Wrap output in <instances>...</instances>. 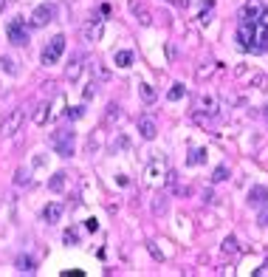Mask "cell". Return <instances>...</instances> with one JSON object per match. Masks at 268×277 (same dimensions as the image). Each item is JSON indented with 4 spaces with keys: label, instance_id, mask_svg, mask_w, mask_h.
<instances>
[{
    "label": "cell",
    "instance_id": "5",
    "mask_svg": "<svg viewBox=\"0 0 268 277\" xmlns=\"http://www.w3.org/2000/svg\"><path fill=\"white\" fill-rule=\"evenodd\" d=\"M23 122H26V116H23V111H11L9 116H6V119H3V122H0V136H14V133H17V130H20L23 127Z\"/></svg>",
    "mask_w": 268,
    "mask_h": 277
},
{
    "label": "cell",
    "instance_id": "23",
    "mask_svg": "<svg viewBox=\"0 0 268 277\" xmlns=\"http://www.w3.org/2000/svg\"><path fill=\"white\" fill-rule=\"evenodd\" d=\"M17 269H20L23 275H31L34 272V260L31 257H20V260H17Z\"/></svg>",
    "mask_w": 268,
    "mask_h": 277
},
{
    "label": "cell",
    "instance_id": "25",
    "mask_svg": "<svg viewBox=\"0 0 268 277\" xmlns=\"http://www.w3.org/2000/svg\"><path fill=\"white\" fill-rule=\"evenodd\" d=\"M237 252V241L235 238H226L223 241V254H235Z\"/></svg>",
    "mask_w": 268,
    "mask_h": 277
},
{
    "label": "cell",
    "instance_id": "11",
    "mask_svg": "<svg viewBox=\"0 0 268 277\" xmlns=\"http://www.w3.org/2000/svg\"><path fill=\"white\" fill-rule=\"evenodd\" d=\"M62 212H65V207H62L59 201H54V204H48V207L43 209V218H45V223H59V218H62Z\"/></svg>",
    "mask_w": 268,
    "mask_h": 277
},
{
    "label": "cell",
    "instance_id": "9",
    "mask_svg": "<svg viewBox=\"0 0 268 277\" xmlns=\"http://www.w3.org/2000/svg\"><path fill=\"white\" fill-rule=\"evenodd\" d=\"M263 3H257V0H248L246 6L240 9V20H251V23H257L260 20V14H263Z\"/></svg>",
    "mask_w": 268,
    "mask_h": 277
},
{
    "label": "cell",
    "instance_id": "14",
    "mask_svg": "<svg viewBox=\"0 0 268 277\" xmlns=\"http://www.w3.org/2000/svg\"><path fill=\"white\" fill-rule=\"evenodd\" d=\"M65 178H68L65 173H54L51 181H48V190H51V193H62V190H65Z\"/></svg>",
    "mask_w": 268,
    "mask_h": 277
},
{
    "label": "cell",
    "instance_id": "32",
    "mask_svg": "<svg viewBox=\"0 0 268 277\" xmlns=\"http://www.w3.org/2000/svg\"><path fill=\"white\" fill-rule=\"evenodd\" d=\"M85 226H88L90 232H96V229H99V221H96V218H88V221H85Z\"/></svg>",
    "mask_w": 268,
    "mask_h": 277
},
{
    "label": "cell",
    "instance_id": "34",
    "mask_svg": "<svg viewBox=\"0 0 268 277\" xmlns=\"http://www.w3.org/2000/svg\"><path fill=\"white\" fill-rule=\"evenodd\" d=\"M175 181H178V175H175V173H167V187H175Z\"/></svg>",
    "mask_w": 268,
    "mask_h": 277
},
{
    "label": "cell",
    "instance_id": "19",
    "mask_svg": "<svg viewBox=\"0 0 268 277\" xmlns=\"http://www.w3.org/2000/svg\"><path fill=\"white\" fill-rule=\"evenodd\" d=\"M198 111L214 113V111H217V108H214V99H212V96H201V99H198Z\"/></svg>",
    "mask_w": 268,
    "mask_h": 277
},
{
    "label": "cell",
    "instance_id": "30",
    "mask_svg": "<svg viewBox=\"0 0 268 277\" xmlns=\"http://www.w3.org/2000/svg\"><path fill=\"white\" fill-rule=\"evenodd\" d=\"M93 93H96V85H93V82H90L88 88H85V91H82V96H85V99H93Z\"/></svg>",
    "mask_w": 268,
    "mask_h": 277
},
{
    "label": "cell",
    "instance_id": "7",
    "mask_svg": "<svg viewBox=\"0 0 268 277\" xmlns=\"http://www.w3.org/2000/svg\"><path fill=\"white\" fill-rule=\"evenodd\" d=\"M257 51L260 54L268 51V6L263 9V14H260V20H257Z\"/></svg>",
    "mask_w": 268,
    "mask_h": 277
},
{
    "label": "cell",
    "instance_id": "1",
    "mask_svg": "<svg viewBox=\"0 0 268 277\" xmlns=\"http://www.w3.org/2000/svg\"><path fill=\"white\" fill-rule=\"evenodd\" d=\"M74 144H77V136H74V130H56V133H51V147H54L62 159H71L74 156Z\"/></svg>",
    "mask_w": 268,
    "mask_h": 277
},
{
    "label": "cell",
    "instance_id": "26",
    "mask_svg": "<svg viewBox=\"0 0 268 277\" xmlns=\"http://www.w3.org/2000/svg\"><path fill=\"white\" fill-rule=\"evenodd\" d=\"M68 119H71V122H74V119H82V116H85V108H68Z\"/></svg>",
    "mask_w": 268,
    "mask_h": 277
},
{
    "label": "cell",
    "instance_id": "10",
    "mask_svg": "<svg viewBox=\"0 0 268 277\" xmlns=\"http://www.w3.org/2000/svg\"><path fill=\"white\" fill-rule=\"evenodd\" d=\"M248 204H251V207H266L268 204V187H263V184L251 187V190H248Z\"/></svg>",
    "mask_w": 268,
    "mask_h": 277
},
{
    "label": "cell",
    "instance_id": "13",
    "mask_svg": "<svg viewBox=\"0 0 268 277\" xmlns=\"http://www.w3.org/2000/svg\"><path fill=\"white\" fill-rule=\"evenodd\" d=\"M113 62H116V68H130L133 65V51H116Z\"/></svg>",
    "mask_w": 268,
    "mask_h": 277
},
{
    "label": "cell",
    "instance_id": "3",
    "mask_svg": "<svg viewBox=\"0 0 268 277\" xmlns=\"http://www.w3.org/2000/svg\"><path fill=\"white\" fill-rule=\"evenodd\" d=\"M62 51H65V37L56 34L54 40L43 48V65H56L59 57H62Z\"/></svg>",
    "mask_w": 268,
    "mask_h": 277
},
{
    "label": "cell",
    "instance_id": "6",
    "mask_svg": "<svg viewBox=\"0 0 268 277\" xmlns=\"http://www.w3.org/2000/svg\"><path fill=\"white\" fill-rule=\"evenodd\" d=\"M54 14H56L54 3H40V6L34 9V14H31V23L34 26H48L51 20H54Z\"/></svg>",
    "mask_w": 268,
    "mask_h": 277
},
{
    "label": "cell",
    "instance_id": "27",
    "mask_svg": "<svg viewBox=\"0 0 268 277\" xmlns=\"http://www.w3.org/2000/svg\"><path fill=\"white\" fill-rule=\"evenodd\" d=\"M14 181H17V187H26L31 178H28V173H26V170H17V178H14Z\"/></svg>",
    "mask_w": 268,
    "mask_h": 277
},
{
    "label": "cell",
    "instance_id": "2",
    "mask_svg": "<svg viewBox=\"0 0 268 277\" xmlns=\"http://www.w3.org/2000/svg\"><path fill=\"white\" fill-rule=\"evenodd\" d=\"M237 46H240V51H257V23L240 20V28H237Z\"/></svg>",
    "mask_w": 268,
    "mask_h": 277
},
{
    "label": "cell",
    "instance_id": "28",
    "mask_svg": "<svg viewBox=\"0 0 268 277\" xmlns=\"http://www.w3.org/2000/svg\"><path fill=\"white\" fill-rule=\"evenodd\" d=\"M153 212H156V215H161V212H167V201H164V198H158L156 204H153Z\"/></svg>",
    "mask_w": 268,
    "mask_h": 277
},
{
    "label": "cell",
    "instance_id": "33",
    "mask_svg": "<svg viewBox=\"0 0 268 277\" xmlns=\"http://www.w3.org/2000/svg\"><path fill=\"white\" fill-rule=\"evenodd\" d=\"M257 223H260V226H268V209H263V212H260Z\"/></svg>",
    "mask_w": 268,
    "mask_h": 277
},
{
    "label": "cell",
    "instance_id": "24",
    "mask_svg": "<svg viewBox=\"0 0 268 277\" xmlns=\"http://www.w3.org/2000/svg\"><path fill=\"white\" fill-rule=\"evenodd\" d=\"M0 65H3V68L9 71L11 77H17V74H20V71H17V62H14L11 57H3V59H0Z\"/></svg>",
    "mask_w": 268,
    "mask_h": 277
},
{
    "label": "cell",
    "instance_id": "4",
    "mask_svg": "<svg viewBox=\"0 0 268 277\" xmlns=\"http://www.w3.org/2000/svg\"><path fill=\"white\" fill-rule=\"evenodd\" d=\"M6 34H9V43H14V46H28V28L20 17L6 26Z\"/></svg>",
    "mask_w": 268,
    "mask_h": 277
},
{
    "label": "cell",
    "instance_id": "29",
    "mask_svg": "<svg viewBox=\"0 0 268 277\" xmlns=\"http://www.w3.org/2000/svg\"><path fill=\"white\" fill-rule=\"evenodd\" d=\"M113 119H119V108L116 105H107V122H113Z\"/></svg>",
    "mask_w": 268,
    "mask_h": 277
},
{
    "label": "cell",
    "instance_id": "22",
    "mask_svg": "<svg viewBox=\"0 0 268 277\" xmlns=\"http://www.w3.org/2000/svg\"><path fill=\"white\" fill-rule=\"evenodd\" d=\"M226 178H229V164H220V167L212 173V181L214 184H220V181H226Z\"/></svg>",
    "mask_w": 268,
    "mask_h": 277
},
{
    "label": "cell",
    "instance_id": "36",
    "mask_svg": "<svg viewBox=\"0 0 268 277\" xmlns=\"http://www.w3.org/2000/svg\"><path fill=\"white\" fill-rule=\"evenodd\" d=\"M254 275H268V260L263 263V269H257V272H254Z\"/></svg>",
    "mask_w": 268,
    "mask_h": 277
},
{
    "label": "cell",
    "instance_id": "31",
    "mask_svg": "<svg viewBox=\"0 0 268 277\" xmlns=\"http://www.w3.org/2000/svg\"><path fill=\"white\" fill-rule=\"evenodd\" d=\"M77 241H79V235H77L74 229H68V232H65V243H77Z\"/></svg>",
    "mask_w": 268,
    "mask_h": 277
},
{
    "label": "cell",
    "instance_id": "35",
    "mask_svg": "<svg viewBox=\"0 0 268 277\" xmlns=\"http://www.w3.org/2000/svg\"><path fill=\"white\" fill-rule=\"evenodd\" d=\"M169 3H175V6H181V9H187V6H189V0H169Z\"/></svg>",
    "mask_w": 268,
    "mask_h": 277
},
{
    "label": "cell",
    "instance_id": "17",
    "mask_svg": "<svg viewBox=\"0 0 268 277\" xmlns=\"http://www.w3.org/2000/svg\"><path fill=\"white\" fill-rule=\"evenodd\" d=\"M138 93H141V99H144V102H156V99H158V93H156L153 85H138Z\"/></svg>",
    "mask_w": 268,
    "mask_h": 277
},
{
    "label": "cell",
    "instance_id": "20",
    "mask_svg": "<svg viewBox=\"0 0 268 277\" xmlns=\"http://www.w3.org/2000/svg\"><path fill=\"white\" fill-rule=\"evenodd\" d=\"M184 93H187V88H184V85H181V82H175V85H172V88H169V99H172V102H178V99H184Z\"/></svg>",
    "mask_w": 268,
    "mask_h": 277
},
{
    "label": "cell",
    "instance_id": "37",
    "mask_svg": "<svg viewBox=\"0 0 268 277\" xmlns=\"http://www.w3.org/2000/svg\"><path fill=\"white\" fill-rule=\"evenodd\" d=\"M9 6V0H0V14H3V9Z\"/></svg>",
    "mask_w": 268,
    "mask_h": 277
},
{
    "label": "cell",
    "instance_id": "21",
    "mask_svg": "<svg viewBox=\"0 0 268 277\" xmlns=\"http://www.w3.org/2000/svg\"><path fill=\"white\" fill-rule=\"evenodd\" d=\"M161 173H164V170H161V162H156L150 170H147V181H150V184H156L158 178H161Z\"/></svg>",
    "mask_w": 268,
    "mask_h": 277
},
{
    "label": "cell",
    "instance_id": "8",
    "mask_svg": "<svg viewBox=\"0 0 268 277\" xmlns=\"http://www.w3.org/2000/svg\"><path fill=\"white\" fill-rule=\"evenodd\" d=\"M138 133H141V138H156L158 136V125L153 116H138Z\"/></svg>",
    "mask_w": 268,
    "mask_h": 277
},
{
    "label": "cell",
    "instance_id": "12",
    "mask_svg": "<svg viewBox=\"0 0 268 277\" xmlns=\"http://www.w3.org/2000/svg\"><path fill=\"white\" fill-rule=\"evenodd\" d=\"M99 37H102V20L99 17H93V20L85 26V40H88V43H96Z\"/></svg>",
    "mask_w": 268,
    "mask_h": 277
},
{
    "label": "cell",
    "instance_id": "15",
    "mask_svg": "<svg viewBox=\"0 0 268 277\" xmlns=\"http://www.w3.org/2000/svg\"><path fill=\"white\" fill-rule=\"evenodd\" d=\"M65 74H68V80H71V82H77L79 74H82V57H74V59H71V65H68Z\"/></svg>",
    "mask_w": 268,
    "mask_h": 277
},
{
    "label": "cell",
    "instance_id": "16",
    "mask_svg": "<svg viewBox=\"0 0 268 277\" xmlns=\"http://www.w3.org/2000/svg\"><path fill=\"white\" fill-rule=\"evenodd\" d=\"M48 111H51V108H48L45 102L40 105V108H37V113H34V125H48V119H51Z\"/></svg>",
    "mask_w": 268,
    "mask_h": 277
},
{
    "label": "cell",
    "instance_id": "18",
    "mask_svg": "<svg viewBox=\"0 0 268 277\" xmlns=\"http://www.w3.org/2000/svg\"><path fill=\"white\" fill-rule=\"evenodd\" d=\"M203 162H206V150H203V147L192 150V156L187 159V164H189V167H198V164H203Z\"/></svg>",
    "mask_w": 268,
    "mask_h": 277
}]
</instances>
